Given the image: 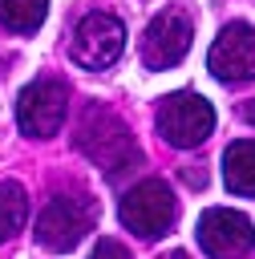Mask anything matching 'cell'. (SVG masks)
<instances>
[{
  "mask_svg": "<svg viewBox=\"0 0 255 259\" xmlns=\"http://www.w3.org/2000/svg\"><path fill=\"white\" fill-rule=\"evenodd\" d=\"M69 113V89L57 77H36L16 97V121L28 138H53L65 125Z\"/></svg>",
  "mask_w": 255,
  "mask_h": 259,
  "instance_id": "obj_2",
  "label": "cell"
},
{
  "mask_svg": "<svg viewBox=\"0 0 255 259\" xmlns=\"http://www.w3.org/2000/svg\"><path fill=\"white\" fill-rule=\"evenodd\" d=\"M117 214H121L125 231H134L142 239H162L174 227V194H170L166 182L146 178V182H138L121 194Z\"/></svg>",
  "mask_w": 255,
  "mask_h": 259,
  "instance_id": "obj_1",
  "label": "cell"
},
{
  "mask_svg": "<svg viewBox=\"0 0 255 259\" xmlns=\"http://www.w3.org/2000/svg\"><path fill=\"white\" fill-rule=\"evenodd\" d=\"M125 49V28L117 16L109 12H89L77 20L73 40H69V57L81 69H109Z\"/></svg>",
  "mask_w": 255,
  "mask_h": 259,
  "instance_id": "obj_4",
  "label": "cell"
},
{
  "mask_svg": "<svg viewBox=\"0 0 255 259\" xmlns=\"http://www.w3.org/2000/svg\"><path fill=\"white\" fill-rule=\"evenodd\" d=\"M166 259H190V255H186V251H170Z\"/></svg>",
  "mask_w": 255,
  "mask_h": 259,
  "instance_id": "obj_15",
  "label": "cell"
},
{
  "mask_svg": "<svg viewBox=\"0 0 255 259\" xmlns=\"http://www.w3.org/2000/svg\"><path fill=\"white\" fill-rule=\"evenodd\" d=\"M89 227H93V202L73 198V194H57V198H49V206L36 219V243L45 251L61 255V251H73Z\"/></svg>",
  "mask_w": 255,
  "mask_h": 259,
  "instance_id": "obj_6",
  "label": "cell"
},
{
  "mask_svg": "<svg viewBox=\"0 0 255 259\" xmlns=\"http://www.w3.org/2000/svg\"><path fill=\"white\" fill-rule=\"evenodd\" d=\"M81 150L97 162V166H105L109 174L113 170H125V162L113 154V146L117 150H134V142H130V134H125V125L117 121V117H109V113H89L85 121H81Z\"/></svg>",
  "mask_w": 255,
  "mask_h": 259,
  "instance_id": "obj_9",
  "label": "cell"
},
{
  "mask_svg": "<svg viewBox=\"0 0 255 259\" xmlns=\"http://www.w3.org/2000/svg\"><path fill=\"white\" fill-rule=\"evenodd\" d=\"M190 36H194V24L182 8H162L150 24H146V36H142V65L154 69V73H166L174 69L186 53H190Z\"/></svg>",
  "mask_w": 255,
  "mask_h": 259,
  "instance_id": "obj_5",
  "label": "cell"
},
{
  "mask_svg": "<svg viewBox=\"0 0 255 259\" xmlns=\"http://www.w3.org/2000/svg\"><path fill=\"white\" fill-rule=\"evenodd\" d=\"M210 73L223 81V85H239V81H251L255 77V28L251 24H227L215 45H210V57H206Z\"/></svg>",
  "mask_w": 255,
  "mask_h": 259,
  "instance_id": "obj_8",
  "label": "cell"
},
{
  "mask_svg": "<svg viewBox=\"0 0 255 259\" xmlns=\"http://www.w3.org/2000/svg\"><path fill=\"white\" fill-rule=\"evenodd\" d=\"M89 259H130V251L117 243V239H101L97 247H93V255Z\"/></svg>",
  "mask_w": 255,
  "mask_h": 259,
  "instance_id": "obj_13",
  "label": "cell"
},
{
  "mask_svg": "<svg viewBox=\"0 0 255 259\" xmlns=\"http://www.w3.org/2000/svg\"><path fill=\"white\" fill-rule=\"evenodd\" d=\"M45 0H0V24L8 32H36L45 24Z\"/></svg>",
  "mask_w": 255,
  "mask_h": 259,
  "instance_id": "obj_11",
  "label": "cell"
},
{
  "mask_svg": "<svg viewBox=\"0 0 255 259\" xmlns=\"http://www.w3.org/2000/svg\"><path fill=\"white\" fill-rule=\"evenodd\" d=\"M198 247L210 255V259H243L251 247H255V227L243 210H231V206H215V210H202L198 219Z\"/></svg>",
  "mask_w": 255,
  "mask_h": 259,
  "instance_id": "obj_7",
  "label": "cell"
},
{
  "mask_svg": "<svg viewBox=\"0 0 255 259\" xmlns=\"http://www.w3.org/2000/svg\"><path fill=\"white\" fill-rule=\"evenodd\" d=\"M24 214H28V198L16 182H0V243L12 239L20 227H24Z\"/></svg>",
  "mask_w": 255,
  "mask_h": 259,
  "instance_id": "obj_12",
  "label": "cell"
},
{
  "mask_svg": "<svg viewBox=\"0 0 255 259\" xmlns=\"http://www.w3.org/2000/svg\"><path fill=\"white\" fill-rule=\"evenodd\" d=\"M223 182L231 194H255V142H231L227 146Z\"/></svg>",
  "mask_w": 255,
  "mask_h": 259,
  "instance_id": "obj_10",
  "label": "cell"
},
{
  "mask_svg": "<svg viewBox=\"0 0 255 259\" xmlns=\"http://www.w3.org/2000/svg\"><path fill=\"white\" fill-rule=\"evenodd\" d=\"M210 130H215V105L198 93H170L158 109V134L178 150L202 146Z\"/></svg>",
  "mask_w": 255,
  "mask_h": 259,
  "instance_id": "obj_3",
  "label": "cell"
},
{
  "mask_svg": "<svg viewBox=\"0 0 255 259\" xmlns=\"http://www.w3.org/2000/svg\"><path fill=\"white\" fill-rule=\"evenodd\" d=\"M243 117H247V121L255 125V101H247V105H243Z\"/></svg>",
  "mask_w": 255,
  "mask_h": 259,
  "instance_id": "obj_14",
  "label": "cell"
}]
</instances>
